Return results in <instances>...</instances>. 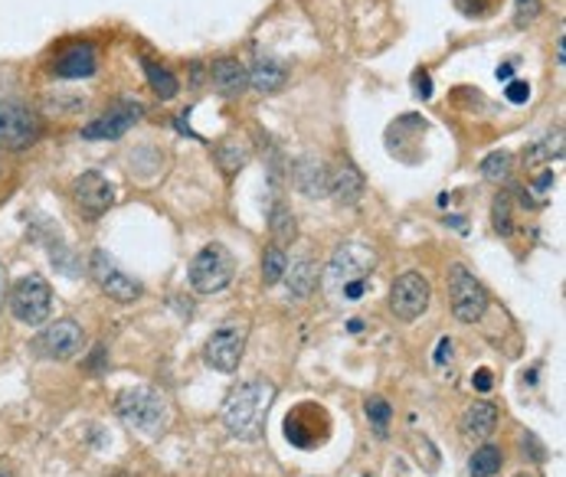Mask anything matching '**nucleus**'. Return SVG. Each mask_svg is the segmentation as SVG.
<instances>
[{
    "label": "nucleus",
    "instance_id": "obj_23",
    "mask_svg": "<svg viewBox=\"0 0 566 477\" xmlns=\"http://www.w3.org/2000/svg\"><path fill=\"white\" fill-rule=\"evenodd\" d=\"M145 76H148V86H151V92H155L158 99H165V102H171V99L181 92V82H178V76H174L171 69H165V66L151 63V59H145Z\"/></svg>",
    "mask_w": 566,
    "mask_h": 477
},
{
    "label": "nucleus",
    "instance_id": "obj_3",
    "mask_svg": "<svg viewBox=\"0 0 566 477\" xmlns=\"http://www.w3.org/2000/svg\"><path fill=\"white\" fill-rule=\"evenodd\" d=\"M115 409H118L122 422H128L132 429H138L145 435H161L168 429V402L151 386H138V389L122 393Z\"/></svg>",
    "mask_w": 566,
    "mask_h": 477
},
{
    "label": "nucleus",
    "instance_id": "obj_21",
    "mask_svg": "<svg viewBox=\"0 0 566 477\" xmlns=\"http://www.w3.org/2000/svg\"><path fill=\"white\" fill-rule=\"evenodd\" d=\"M285 82H288V72H285L279 63H272V59H259V63L252 66V72H249V86H252L256 92H265V95L279 92Z\"/></svg>",
    "mask_w": 566,
    "mask_h": 477
},
{
    "label": "nucleus",
    "instance_id": "obj_30",
    "mask_svg": "<svg viewBox=\"0 0 566 477\" xmlns=\"http://www.w3.org/2000/svg\"><path fill=\"white\" fill-rule=\"evenodd\" d=\"M367 416H371V422L377 425V432L383 435L386 425H389V406H386L383 399H371V402H367Z\"/></svg>",
    "mask_w": 566,
    "mask_h": 477
},
{
    "label": "nucleus",
    "instance_id": "obj_8",
    "mask_svg": "<svg viewBox=\"0 0 566 477\" xmlns=\"http://www.w3.org/2000/svg\"><path fill=\"white\" fill-rule=\"evenodd\" d=\"M10 311L13 318L23 320V323H43L53 311V292H49V282L39 279V275H26L13 285L10 292Z\"/></svg>",
    "mask_w": 566,
    "mask_h": 477
},
{
    "label": "nucleus",
    "instance_id": "obj_4",
    "mask_svg": "<svg viewBox=\"0 0 566 477\" xmlns=\"http://www.w3.org/2000/svg\"><path fill=\"white\" fill-rule=\"evenodd\" d=\"M233 272H236V262L226 246L219 242L203 246L196 259L190 262V288L196 295H216L233 282Z\"/></svg>",
    "mask_w": 566,
    "mask_h": 477
},
{
    "label": "nucleus",
    "instance_id": "obj_37",
    "mask_svg": "<svg viewBox=\"0 0 566 477\" xmlns=\"http://www.w3.org/2000/svg\"><path fill=\"white\" fill-rule=\"evenodd\" d=\"M0 477H7V475H0Z\"/></svg>",
    "mask_w": 566,
    "mask_h": 477
},
{
    "label": "nucleus",
    "instance_id": "obj_33",
    "mask_svg": "<svg viewBox=\"0 0 566 477\" xmlns=\"http://www.w3.org/2000/svg\"><path fill=\"white\" fill-rule=\"evenodd\" d=\"M475 389H478V393H488V389H491V373H488V370H478V373H475Z\"/></svg>",
    "mask_w": 566,
    "mask_h": 477
},
{
    "label": "nucleus",
    "instance_id": "obj_28",
    "mask_svg": "<svg viewBox=\"0 0 566 477\" xmlns=\"http://www.w3.org/2000/svg\"><path fill=\"white\" fill-rule=\"evenodd\" d=\"M482 173H485V180H495V183L508 180V173H511V155H508V151L488 155L485 163H482Z\"/></svg>",
    "mask_w": 566,
    "mask_h": 477
},
{
    "label": "nucleus",
    "instance_id": "obj_24",
    "mask_svg": "<svg viewBox=\"0 0 566 477\" xmlns=\"http://www.w3.org/2000/svg\"><path fill=\"white\" fill-rule=\"evenodd\" d=\"M501 462H505V455H501L498 445H482V448H475V455L468 458V475L495 477L501 472Z\"/></svg>",
    "mask_w": 566,
    "mask_h": 477
},
{
    "label": "nucleus",
    "instance_id": "obj_29",
    "mask_svg": "<svg viewBox=\"0 0 566 477\" xmlns=\"http://www.w3.org/2000/svg\"><path fill=\"white\" fill-rule=\"evenodd\" d=\"M511 216H514V213H511V196H498V200H495V216H491V219H495V229H498L501 236H511V232H514Z\"/></svg>",
    "mask_w": 566,
    "mask_h": 477
},
{
    "label": "nucleus",
    "instance_id": "obj_34",
    "mask_svg": "<svg viewBox=\"0 0 566 477\" xmlns=\"http://www.w3.org/2000/svg\"><path fill=\"white\" fill-rule=\"evenodd\" d=\"M416 89H419V95H422V99H429V92H432V86H429V79H426V76L419 79V86H416Z\"/></svg>",
    "mask_w": 566,
    "mask_h": 477
},
{
    "label": "nucleus",
    "instance_id": "obj_19",
    "mask_svg": "<svg viewBox=\"0 0 566 477\" xmlns=\"http://www.w3.org/2000/svg\"><path fill=\"white\" fill-rule=\"evenodd\" d=\"M498 425V409L491 402H472L462 416V435L465 439H488Z\"/></svg>",
    "mask_w": 566,
    "mask_h": 477
},
{
    "label": "nucleus",
    "instance_id": "obj_36",
    "mask_svg": "<svg viewBox=\"0 0 566 477\" xmlns=\"http://www.w3.org/2000/svg\"><path fill=\"white\" fill-rule=\"evenodd\" d=\"M3 292H7V272L0 265V311H3Z\"/></svg>",
    "mask_w": 566,
    "mask_h": 477
},
{
    "label": "nucleus",
    "instance_id": "obj_2",
    "mask_svg": "<svg viewBox=\"0 0 566 477\" xmlns=\"http://www.w3.org/2000/svg\"><path fill=\"white\" fill-rule=\"evenodd\" d=\"M377 269V255L364 242H344L331 262L325 265L321 288L331 302H361L367 292V279Z\"/></svg>",
    "mask_w": 566,
    "mask_h": 477
},
{
    "label": "nucleus",
    "instance_id": "obj_18",
    "mask_svg": "<svg viewBox=\"0 0 566 477\" xmlns=\"http://www.w3.org/2000/svg\"><path fill=\"white\" fill-rule=\"evenodd\" d=\"M282 279L288 282V295L295 302H305L318 288V265H315V259L302 255L298 262H288V269H285Z\"/></svg>",
    "mask_w": 566,
    "mask_h": 477
},
{
    "label": "nucleus",
    "instance_id": "obj_1",
    "mask_svg": "<svg viewBox=\"0 0 566 477\" xmlns=\"http://www.w3.org/2000/svg\"><path fill=\"white\" fill-rule=\"evenodd\" d=\"M272 402H275V386L272 383H265V379L239 383L226 396V402L219 409V422L233 439L256 442L265 432V419H269Z\"/></svg>",
    "mask_w": 566,
    "mask_h": 477
},
{
    "label": "nucleus",
    "instance_id": "obj_20",
    "mask_svg": "<svg viewBox=\"0 0 566 477\" xmlns=\"http://www.w3.org/2000/svg\"><path fill=\"white\" fill-rule=\"evenodd\" d=\"M213 158H216V167H219L226 177H236V173L249 163V158H252V148H249V141H242V138H226V141L216 145Z\"/></svg>",
    "mask_w": 566,
    "mask_h": 477
},
{
    "label": "nucleus",
    "instance_id": "obj_25",
    "mask_svg": "<svg viewBox=\"0 0 566 477\" xmlns=\"http://www.w3.org/2000/svg\"><path fill=\"white\" fill-rule=\"evenodd\" d=\"M554 158H564V135L561 132H551L541 145H534V148L524 151V163H544V160Z\"/></svg>",
    "mask_w": 566,
    "mask_h": 477
},
{
    "label": "nucleus",
    "instance_id": "obj_14",
    "mask_svg": "<svg viewBox=\"0 0 566 477\" xmlns=\"http://www.w3.org/2000/svg\"><path fill=\"white\" fill-rule=\"evenodd\" d=\"M138 118H142V105H138V102H122V105L109 109V115H102V118H95L92 125H86V128H82V138H89V141H115V138H122Z\"/></svg>",
    "mask_w": 566,
    "mask_h": 477
},
{
    "label": "nucleus",
    "instance_id": "obj_27",
    "mask_svg": "<svg viewBox=\"0 0 566 477\" xmlns=\"http://www.w3.org/2000/svg\"><path fill=\"white\" fill-rule=\"evenodd\" d=\"M46 105H49V112H59V115H79L86 109V99L76 92H53V95H46Z\"/></svg>",
    "mask_w": 566,
    "mask_h": 477
},
{
    "label": "nucleus",
    "instance_id": "obj_10",
    "mask_svg": "<svg viewBox=\"0 0 566 477\" xmlns=\"http://www.w3.org/2000/svg\"><path fill=\"white\" fill-rule=\"evenodd\" d=\"M429 298H432L429 282L416 272H406L389 288V311L399 320H416L429 308Z\"/></svg>",
    "mask_w": 566,
    "mask_h": 477
},
{
    "label": "nucleus",
    "instance_id": "obj_6",
    "mask_svg": "<svg viewBox=\"0 0 566 477\" xmlns=\"http://www.w3.org/2000/svg\"><path fill=\"white\" fill-rule=\"evenodd\" d=\"M449 305H452V315L462 323H475V320L485 318V311H488L485 285L462 262H455L449 269Z\"/></svg>",
    "mask_w": 566,
    "mask_h": 477
},
{
    "label": "nucleus",
    "instance_id": "obj_5",
    "mask_svg": "<svg viewBox=\"0 0 566 477\" xmlns=\"http://www.w3.org/2000/svg\"><path fill=\"white\" fill-rule=\"evenodd\" d=\"M43 135L39 115L16 102V99H3L0 102V148L3 151H26L30 145H36Z\"/></svg>",
    "mask_w": 566,
    "mask_h": 477
},
{
    "label": "nucleus",
    "instance_id": "obj_11",
    "mask_svg": "<svg viewBox=\"0 0 566 477\" xmlns=\"http://www.w3.org/2000/svg\"><path fill=\"white\" fill-rule=\"evenodd\" d=\"M72 200H76V206H79V213H82L86 219H99V216L109 213V206L115 203V190H112V183H109L102 173L89 170V173L76 177V183H72Z\"/></svg>",
    "mask_w": 566,
    "mask_h": 477
},
{
    "label": "nucleus",
    "instance_id": "obj_12",
    "mask_svg": "<svg viewBox=\"0 0 566 477\" xmlns=\"http://www.w3.org/2000/svg\"><path fill=\"white\" fill-rule=\"evenodd\" d=\"M82 343H86V333L76 320H56L33 340L36 353H43L49 360H69L82 350Z\"/></svg>",
    "mask_w": 566,
    "mask_h": 477
},
{
    "label": "nucleus",
    "instance_id": "obj_26",
    "mask_svg": "<svg viewBox=\"0 0 566 477\" xmlns=\"http://www.w3.org/2000/svg\"><path fill=\"white\" fill-rule=\"evenodd\" d=\"M288 269V259H285V249L282 246H269L265 255H262V282L265 285H279L282 275Z\"/></svg>",
    "mask_w": 566,
    "mask_h": 477
},
{
    "label": "nucleus",
    "instance_id": "obj_15",
    "mask_svg": "<svg viewBox=\"0 0 566 477\" xmlns=\"http://www.w3.org/2000/svg\"><path fill=\"white\" fill-rule=\"evenodd\" d=\"M210 79H213L216 92L226 99H236L249 89V72L242 69L239 59H229V56H223L210 66Z\"/></svg>",
    "mask_w": 566,
    "mask_h": 477
},
{
    "label": "nucleus",
    "instance_id": "obj_22",
    "mask_svg": "<svg viewBox=\"0 0 566 477\" xmlns=\"http://www.w3.org/2000/svg\"><path fill=\"white\" fill-rule=\"evenodd\" d=\"M269 229H272L275 246H288V242H295V236H298V223H295L292 209H288L282 200H275V206H272V213H269Z\"/></svg>",
    "mask_w": 566,
    "mask_h": 477
},
{
    "label": "nucleus",
    "instance_id": "obj_31",
    "mask_svg": "<svg viewBox=\"0 0 566 477\" xmlns=\"http://www.w3.org/2000/svg\"><path fill=\"white\" fill-rule=\"evenodd\" d=\"M541 13V0H518V23H528Z\"/></svg>",
    "mask_w": 566,
    "mask_h": 477
},
{
    "label": "nucleus",
    "instance_id": "obj_17",
    "mask_svg": "<svg viewBox=\"0 0 566 477\" xmlns=\"http://www.w3.org/2000/svg\"><path fill=\"white\" fill-rule=\"evenodd\" d=\"M331 196L341 206H354L364 196V173L358 170V163L344 160L335 173H331Z\"/></svg>",
    "mask_w": 566,
    "mask_h": 477
},
{
    "label": "nucleus",
    "instance_id": "obj_35",
    "mask_svg": "<svg viewBox=\"0 0 566 477\" xmlns=\"http://www.w3.org/2000/svg\"><path fill=\"white\" fill-rule=\"evenodd\" d=\"M449 343H452V340H439V353H435V360H439V363L449 356Z\"/></svg>",
    "mask_w": 566,
    "mask_h": 477
},
{
    "label": "nucleus",
    "instance_id": "obj_7",
    "mask_svg": "<svg viewBox=\"0 0 566 477\" xmlns=\"http://www.w3.org/2000/svg\"><path fill=\"white\" fill-rule=\"evenodd\" d=\"M246 337H249V320H226L206 340V350H203L206 363L219 373H236V366L246 353Z\"/></svg>",
    "mask_w": 566,
    "mask_h": 477
},
{
    "label": "nucleus",
    "instance_id": "obj_13",
    "mask_svg": "<svg viewBox=\"0 0 566 477\" xmlns=\"http://www.w3.org/2000/svg\"><path fill=\"white\" fill-rule=\"evenodd\" d=\"M288 173H292V183L298 186V193L308 196V200H321V196L331 193V170H328L325 160L315 158V155L292 160Z\"/></svg>",
    "mask_w": 566,
    "mask_h": 477
},
{
    "label": "nucleus",
    "instance_id": "obj_32",
    "mask_svg": "<svg viewBox=\"0 0 566 477\" xmlns=\"http://www.w3.org/2000/svg\"><path fill=\"white\" fill-rule=\"evenodd\" d=\"M528 95H531V86L528 82H521V79H514L511 86H508V102H528Z\"/></svg>",
    "mask_w": 566,
    "mask_h": 477
},
{
    "label": "nucleus",
    "instance_id": "obj_16",
    "mask_svg": "<svg viewBox=\"0 0 566 477\" xmlns=\"http://www.w3.org/2000/svg\"><path fill=\"white\" fill-rule=\"evenodd\" d=\"M53 69L59 79H89L95 72V49L89 43H76L63 56H56Z\"/></svg>",
    "mask_w": 566,
    "mask_h": 477
},
{
    "label": "nucleus",
    "instance_id": "obj_9",
    "mask_svg": "<svg viewBox=\"0 0 566 477\" xmlns=\"http://www.w3.org/2000/svg\"><path fill=\"white\" fill-rule=\"evenodd\" d=\"M89 275L92 282L112 298V302H122V305H132L142 298V285L135 279H128L105 252H92V262H89Z\"/></svg>",
    "mask_w": 566,
    "mask_h": 477
}]
</instances>
